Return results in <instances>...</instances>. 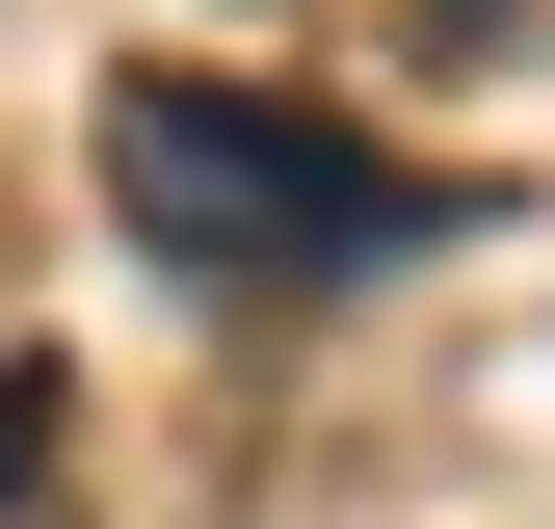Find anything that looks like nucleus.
<instances>
[{
	"instance_id": "nucleus-1",
	"label": "nucleus",
	"mask_w": 555,
	"mask_h": 529,
	"mask_svg": "<svg viewBox=\"0 0 555 529\" xmlns=\"http://www.w3.org/2000/svg\"><path fill=\"white\" fill-rule=\"evenodd\" d=\"M106 212H132V264H159V292L292 318V292H344V264L450 238V185L371 159V132H318L292 80H106Z\"/></svg>"
},
{
	"instance_id": "nucleus-2",
	"label": "nucleus",
	"mask_w": 555,
	"mask_h": 529,
	"mask_svg": "<svg viewBox=\"0 0 555 529\" xmlns=\"http://www.w3.org/2000/svg\"><path fill=\"white\" fill-rule=\"evenodd\" d=\"M0 529H53V503H27V397H0Z\"/></svg>"
},
{
	"instance_id": "nucleus-3",
	"label": "nucleus",
	"mask_w": 555,
	"mask_h": 529,
	"mask_svg": "<svg viewBox=\"0 0 555 529\" xmlns=\"http://www.w3.org/2000/svg\"><path fill=\"white\" fill-rule=\"evenodd\" d=\"M424 27H529V0H424Z\"/></svg>"
}]
</instances>
